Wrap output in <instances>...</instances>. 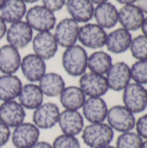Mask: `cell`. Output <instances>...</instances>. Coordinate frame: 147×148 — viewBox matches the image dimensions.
Segmentation results:
<instances>
[{"label":"cell","instance_id":"36","mask_svg":"<svg viewBox=\"0 0 147 148\" xmlns=\"http://www.w3.org/2000/svg\"><path fill=\"white\" fill-rule=\"evenodd\" d=\"M7 31V26H6V23L3 21V19L0 16V40L5 36Z\"/></svg>","mask_w":147,"mask_h":148},{"label":"cell","instance_id":"40","mask_svg":"<svg viewBox=\"0 0 147 148\" xmlns=\"http://www.w3.org/2000/svg\"><path fill=\"white\" fill-rule=\"evenodd\" d=\"M141 29H142V31H143V34L147 36V16L146 17H145V20H144L143 24H142V26H141Z\"/></svg>","mask_w":147,"mask_h":148},{"label":"cell","instance_id":"41","mask_svg":"<svg viewBox=\"0 0 147 148\" xmlns=\"http://www.w3.org/2000/svg\"><path fill=\"white\" fill-rule=\"evenodd\" d=\"M93 3H96L97 5L98 4H101V3H106L107 2L108 0H90Z\"/></svg>","mask_w":147,"mask_h":148},{"label":"cell","instance_id":"43","mask_svg":"<svg viewBox=\"0 0 147 148\" xmlns=\"http://www.w3.org/2000/svg\"><path fill=\"white\" fill-rule=\"evenodd\" d=\"M141 148H147V140H146L145 141H143Z\"/></svg>","mask_w":147,"mask_h":148},{"label":"cell","instance_id":"21","mask_svg":"<svg viewBox=\"0 0 147 148\" xmlns=\"http://www.w3.org/2000/svg\"><path fill=\"white\" fill-rule=\"evenodd\" d=\"M65 5L71 18L77 23H88L94 17V7L90 0H66Z\"/></svg>","mask_w":147,"mask_h":148},{"label":"cell","instance_id":"16","mask_svg":"<svg viewBox=\"0 0 147 148\" xmlns=\"http://www.w3.org/2000/svg\"><path fill=\"white\" fill-rule=\"evenodd\" d=\"M81 109L83 118L90 123L104 122L108 111L107 104L102 97H88Z\"/></svg>","mask_w":147,"mask_h":148},{"label":"cell","instance_id":"24","mask_svg":"<svg viewBox=\"0 0 147 148\" xmlns=\"http://www.w3.org/2000/svg\"><path fill=\"white\" fill-rule=\"evenodd\" d=\"M23 83L15 75H0V101H9L16 99L22 89Z\"/></svg>","mask_w":147,"mask_h":148},{"label":"cell","instance_id":"27","mask_svg":"<svg viewBox=\"0 0 147 148\" xmlns=\"http://www.w3.org/2000/svg\"><path fill=\"white\" fill-rule=\"evenodd\" d=\"M26 12V3L23 0H5L0 10V16L5 23L11 24L22 21Z\"/></svg>","mask_w":147,"mask_h":148},{"label":"cell","instance_id":"13","mask_svg":"<svg viewBox=\"0 0 147 148\" xmlns=\"http://www.w3.org/2000/svg\"><path fill=\"white\" fill-rule=\"evenodd\" d=\"M6 40L12 47L21 49L25 48L33 39V29L23 21L11 23L6 31Z\"/></svg>","mask_w":147,"mask_h":148},{"label":"cell","instance_id":"17","mask_svg":"<svg viewBox=\"0 0 147 148\" xmlns=\"http://www.w3.org/2000/svg\"><path fill=\"white\" fill-rule=\"evenodd\" d=\"M145 20V14L135 4H127L119 10V22L122 28L128 31H135L141 29Z\"/></svg>","mask_w":147,"mask_h":148},{"label":"cell","instance_id":"28","mask_svg":"<svg viewBox=\"0 0 147 148\" xmlns=\"http://www.w3.org/2000/svg\"><path fill=\"white\" fill-rule=\"evenodd\" d=\"M113 65L112 56L105 51H95L88 59V69L90 72L105 75Z\"/></svg>","mask_w":147,"mask_h":148},{"label":"cell","instance_id":"45","mask_svg":"<svg viewBox=\"0 0 147 148\" xmlns=\"http://www.w3.org/2000/svg\"><path fill=\"white\" fill-rule=\"evenodd\" d=\"M102 148H116V147H113V146L108 145V146H107V147H102Z\"/></svg>","mask_w":147,"mask_h":148},{"label":"cell","instance_id":"9","mask_svg":"<svg viewBox=\"0 0 147 148\" xmlns=\"http://www.w3.org/2000/svg\"><path fill=\"white\" fill-rule=\"evenodd\" d=\"M79 29V23L71 17L61 20L55 27L54 33L58 45L65 49L75 45L78 40Z\"/></svg>","mask_w":147,"mask_h":148},{"label":"cell","instance_id":"38","mask_svg":"<svg viewBox=\"0 0 147 148\" xmlns=\"http://www.w3.org/2000/svg\"><path fill=\"white\" fill-rule=\"evenodd\" d=\"M138 7L143 11V13L147 14V0H138Z\"/></svg>","mask_w":147,"mask_h":148},{"label":"cell","instance_id":"6","mask_svg":"<svg viewBox=\"0 0 147 148\" xmlns=\"http://www.w3.org/2000/svg\"><path fill=\"white\" fill-rule=\"evenodd\" d=\"M107 32L97 23H86L80 27L78 40L82 47L91 49H99L105 46Z\"/></svg>","mask_w":147,"mask_h":148},{"label":"cell","instance_id":"4","mask_svg":"<svg viewBox=\"0 0 147 148\" xmlns=\"http://www.w3.org/2000/svg\"><path fill=\"white\" fill-rule=\"evenodd\" d=\"M106 120L113 131L126 133L135 128L136 119L134 114L122 105H115L108 108Z\"/></svg>","mask_w":147,"mask_h":148},{"label":"cell","instance_id":"5","mask_svg":"<svg viewBox=\"0 0 147 148\" xmlns=\"http://www.w3.org/2000/svg\"><path fill=\"white\" fill-rule=\"evenodd\" d=\"M123 103L133 114H139L147 108V89L140 84L129 83L123 90Z\"/></svg>","mask_w":147,"mask_h":148},{"label":"cell","instance_id":"7","mask_svg":"<svg viewBox=\"0 0 147 148\" xmlns=\"http://www.w3.org/2000/svg\"><path fill=\"white\" fill-rule=\"evenodd\" d=\"M79 88L88 97H102L109 90L106 76L90 71L80 76Z\"/></svg>","mask_w":147,"mask_h":148},{"label":"cell","instance_id":"15","mask_svg":"<svg viewBox=\"0 0 147 148\" xmlns=\"http://www.w3.org/2000/svg\"><path fill=\"white\" fill-rule=\"evenodd\" d=\"M25 117L24 108L15 100L4 101L0 105V121L10 128H15L24 122Z\"/></svg>","mask_w":147,"mask_h":148},{"label":"cell","instance_id":"32","mask_svg":"<svg viewBox=\"0 0 147 148\" xmlns=\"http://www.w3.org/2000/svg\"><path fill=\"white\" fill-rule=\"evenodd\" d=\"M52 147L53 148H81V144L75 136L62 134L54 140Z\"/></svg>","mask_w":147,"mask_h":148},{"label":"cell","instance_id":"33","mask_svg":"<svg viewBox=\"0 0 147 148\" xmlns=\"http://www.w3.org/2000/svg\"><path fill=\"white\" fill-rule=\"evenodd\" d=\"M136 133L144 140H147V114L142 115L136 121Z\"/></svg>","mask_w":147,"mask_h":148},{"label":"cell","instance_id":"2","mask_svg":"<svg viewBox=\"0 0 147 148\" xmlns=\"http://www.w3.org/2000/svg\"><path fill=\"white\" fill-rule=\"evenodd\" d=\"M82 140L89 148H102L111 144L114 137V131L104 122L90 123L82 130Z\"/></svg>","mask_w":147,"mask_h":148},{"label":"cell","instance_id":"20","mask_svg":"<svg viewBox=\"0 0 147 148\" xmlns=\"http://www.w3.org/2000/svg\"><path fill=\"white\" fill-rule=\"evenodd\" d=\"M21 61L17 49L10 44L0 47V72L3 75H14L20 69Z\"/></svg>","mask_w":147,"mask_h":148},{"label":"cell","instance_id":"42","mask_svg":"<svg viewBox=\"0 0 147 148\" xmlns=\"http://www.w3.org/2000/svg\"><path fill=\"white\" fill-rule=\"evenodd\" d=\"M25 3H36V2H37V1H39V0H23Z\"/></svg>","mask_w":147,"mask_h":148},{"label":"cell","instance_id":"29","mask_svg":"<svg viewBox=\"0 0 147 148\" xmlns=\"http://www.w3.org/2000/svg\"><path fill=\"white\" fill-rule=\"evenodd\" d=\"M143 139L135 132H126L117 138L116 148H141Z\"/></svg>","mask_w":147,"mask_h":148},{"label":"cell","instance_id":"8","mask_svg":"<svg viewBox=\"0 0 147 148\" xmlns=\"http://www.w3.org/2000/svg\"><path fill=\"white\" fill-rule=\"evenodd\" d=\"M40 129L29 122H23L11 133V141L16 148H31L39 141Z\"/></svg>","mask_w":147,"mask_h":148},{"label":"cell","instance_id":"39","mask_svg":"<svg viewBox=\"0 0 147 148\" xmlns=\"http://www.w3.org/2000/svg\"><path fill=\"white\" fill-rule=\"evenodd\" d=\"M116 1L121 4L127 5V4H134V3H136L138 0H116Z\"/></svg>","mask_w":147,"mask_h":148},{"label":"cell","instance_id":"30","mask_svg":"<svg viewBox=\"0 0 147 148\" xmlns=\"http://www.w3.org/2000/svg\"><path fill=\"white\" fill-rule=\"evenodd\" d=\"M130 51L132 56L138 61L147 60V36L139 35L133 38L131 42Z\"/></svg>","mask_w":147,"mask_h":148},{"label":"cell","instance_id":"3","mask_svg":"<svg viewBox=\"0 0 147 148\" xmlns=\"http://www.w3.org/2000/svg\"><path fill=\"white\" fill-rule=\"evenodd\" d=\"M25 18L30 28L38 32L50 31L56 24L54 12L43 5H36L29 8L25 14Z\"/></svg>","mask_w":147,"mask_h":148},{"label":"cell","instance_id":"22","mask_svg":"<svg viewBox=\"0 0 147 148\" xmlns=\"http://www.w3.org/2000/svg\"><path fill=\"white\" fill-rule=\"evenodd\" d=\"M17 98L24 109L35 110L43 103L44 95L38 85L30 82L23 85Z\"/></svg>","mask_w":147,"mask_h":148},{"label":"cell","instance_id":"31","mask_svg":"<svg viewBox=\"0 0 147 148\" xmlns=\"http://www.w3.org/2000/svg\"><path fill=\"white\" fill-rule=\"evenodd\" d=\"M130 69L132 80H133L135 83L140 85L147 84V60L137 61Z\"/></svg>","mask_w":147,"mask_h":148},{"label":"cell","instance_id":"35","mask_svg":"<svg viewBox=\"0 0 147 148\" xmlns=\"http://www.w3.org/2000/svg\"><path fill=\"white\" fill-rule=\"evenodd\" d=\"M11 132L10 127L0 121V147L4 146L10 140Z\"/></svg>","mask_w":147,"mask_h":148},{"label":"cell","instance_id":"46","mask_svg":"<svg viewBox=\"0 0 147 148\" xmlns=\"http://www.w3.org/2000/svg\"><path fill=\"white\" fill-rule=\"evenodd\" d=\"M0 148H2V147H0Z\"/></svg>","mask_w":147,"mask_h":148},{"label":"cell","instance_id":"34","mask_svg":"<svg viewBox=\"0 0 147 148\" xmlns=\"http://www.w3.org/2000/svg\"><path fill=\"white\" fill-rule=\"evenodd\" d=\"M44 7L55 12L62 10L66 3V0H42Z\"/></svg>","mask_w":147,"mask_h":148},{"label":"cell","instance_id":"37","mask_svg":"<svg viewBox=\"0 0 147 148\" xmlns=\"http://www.w3.org/2000/svg\"><path fill=\"white\" fill-rule=\"evenodd\" d=\"M31 148H53V147L47 141H37Z\"/></svg>","mask_w":147,"mask_h":148},{"label":"cell","instance_id":"10","mask_svg":"<svg viewBox=\"0 0 147 148\" xmlns=\"http://www.w3.org/2000/svg\"><path fill=\"white\" fill-rule=\"evenodd\" d=\"M106 79L109 89L120 92L131 83V69L129 65L124 62L113 63L112 67L106 74Z\"/></svg>","mask_w":147,"mask_h":148},{"label":"cell","instance_id":"18","mask_svg":"<svg viewBox=\"0 0 147 148\" xmlns=\"http://www.w3.org/2000/svg\"><path fill=\"white\" fill-rule=\"evenodd\" d=\"M58 125L62 134L75 136L84 128V118L79 111L65 109L60 113Z\"/></svg>","mask_w":147,"mask_h":148},{"label":"cell","instance_id":"26","mask_svg":"<svg viewBox=\"0 0 147 148\" xmlns=\"http://www.w3.org/2000/svg\"><path fill=\"white\" fill-rule=\"evenodd\" d=\"M59 97L60 102L65 109L76 111L82 108L87 99L85 94L77 86L65 87Z\"/></svg>","mask_w":147,"mask_h":148},{"label":"cell","instance_id":"44","mask_svg":"<svg viewBox=\"0 0 147 148\" xmlns=\"http://www.w3.org/2000/svg\"><path fill=\"white\" fill-rule=\"evenodd\" d=\"M4 1H5V0H0V10H1V8H2V6H3V3H4Z\"/></svg>","mask_w":147,"mask_h":148},{"label":"cell","instance_id":"19","mask_svg":"<svg viewBox=\"0 0 147 148\" xmlns=\"http://www.w3.org/2000/svg\"><path fill=\"white\" fill-rule=\"evenodd\" d=\"M132 40L133 36L130 31L119 28L107 36L105 46L113 54H122L130 49Z\"/></svg>","mask_w":147,"mask_h":148},{"label":"cell","instance_id":"11","mask_svg":"<svg viewBox=\"0 0 147 148\" xmlns=\"http://www.w3.org/2000/svg\"><path fill=\"white\" fill-rule=\"evenodd\" d=\"M60 110L53 102L42 103L33 112L32 121L39 129H50L58 123Z\"/></svg>","mask_w":147,"mask_h":148},{"label":"cell","instance_id":"23","mask_svg":"<svg viewBox=\"0 0 147 148\" xmlns=\"http://www.w3.org/2000/svg\"><path fill=\"white\" fill-rule=\"evenodd\" d=\"M94 17L97 24L104 29H112L119 22V10L112 3L106 2L94 8Z\"/></svg>","mask_w":147,"mask_h":148},{"label":"cell","instance_id":"1","mask_svg":"<svg viewBox=\"0 0 147 148\" xmlns=\"http://www.w3.org/2000/svg\"><path fill=\"white\" fill-rule=\"evenodd\" d=\"M88 59V56L84 47L75 44L65 49L62 56V64L68 75L80 77L86 73Z\"/></svg>","mask_w":147,"mask_h":148},{"label":"cell","instance_id":"12","mask_svg":"<svg viewBox=\"0 0 147 148\" xmlns=\"http://www.w3.org/2000/svg\"><path fill=\"white\" fill-rule=\"evenodd\" d=\"M58 46L54 34L50 31L38 32L32 39L34 54L44 61L49 60L55 56Z\"/></svg>","mask_w":147,"mask_h":148},{"label":"cell","instance_id":"14","mask_svg":"<svg viewBox=\"0 0 147 148\" xmlns=\"http://www.w3.org/2000/svg\"><path fill=\"white\" fill-rule=\"evenodd\" d=\"M20 69L24 78L29 82H36L46 74V63L36 54H29L22 58Z\"/></svg>","mask_w":147,"mask_h":148},{"label":"cell","instance_id":"25","mask_svg":"<svg viewBox=\"0 0 147 148\" xmlns=\"http://www.w3.org/2000/svg\"><path fill=\"white\" fill-rule=\"evenodd\" d=\"M38 82L42 94L48 97L59 96L66 87L63 77L54 72L46 73Z\"/></svg>","mask_w":147,"mask_h":148}]
</instances>
